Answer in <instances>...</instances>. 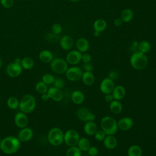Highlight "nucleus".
Returning a JSON list of instances; mask_svg holds the SVG:
<instances>
[{
	"label": "nucleus",
	"mask_w": 156,
	"mask_h": 156,
	"mask_svg": "<svg viewBox=\"0 0 156 156\" xmlns=\"http://www.w3.org/2000/svg\"><path fill=\"white\" fill-rule=\"evenodd\" d=\"M20 146L19 139L13 136L4 138L0 144L1 150L6 154H12L16 152L19 149Z\"/></svg>",
	"instance_id": "1"
},
{
	"label": "nucleus",
	"mask_w": 156,
	"mask_h": 156,
	"mask_svg": "<svg viewBox=\"0 0 156 156\" xmlns=\"http://www.w3.org/2000/svg\"><path fill=\"white\" fill-rule=\"evenodd\" d=\"M130 63L133 68L136 70L144 69L148 63V58L145 54L138 51L132 53L130 57Z\"/></svg>",
	"instance_id": "2"
},
{
	"label": "nucleus",
	"mask_w": 156,
	"mask_h": 156,
	"mask_svg": "<svg viewBox=\"0 0 156 156\" xmlns=\"http://www.w3.org/2000/svg\"><path fill=\"white\" fill-rule=\"evenodd\" d=\"M101 127L106 135H114L118 129L117 121L113 117L110 116H106L102 118Z\"/></svg>",
	"instance_id": "3"
},
{
	"label": "nucleus",
	"mask_w": 156,
	"mask_h": 156,
	"mask_svg": "<svg viewBox=\"0 0 156 156\" xmlns=\"http://www.w3.org/2000/svg\"><path fill=\"white\" fill-rule=\"evenodd\" d=\"M35 98L32 95L26 94L21 98L19 104V108L21 112L29 113L35 109Z\"/></svg>",
	"instance_id": "4"
},
{
	"label": "nucleus",
	"mask_w": 156,
	"mask_h": 156,
	"mask_svg": "<svg viewBox=\"0 0 156 156\" xmlns=\"http://www.w3.org/2000/svg\"><path fill=\"white\" fill-rule=\"evenodd\" d=\"M64 133L58 127H53L48 132V140L50 144L57 146L61 145L63 142Z\"/></svg>",
	"instance_id": "5"
},
{
	"label": "nucleus",
	"mask_w": 156,
	"mask_h": 156,
	"mask_svg": "<svg viewBox=\"0 0 156 156\" xmlns=\"http://www.w3.org/2000/svg\"><path fill=\"white\" fill-rule=\"evenodd\" d=\"M51 69L57 74L65 73L68 68V63L66 60L62 58H55L51 62Z\"/></svg>",
	"instance_id": "6"
},
{
	"label": "nucleus",
	"mask_w": 156,
	"mask_h": 156,
	"mask_svg": "<svg viewBox=\"0 0 156 156\" xmlns=\"http://www.w3.org/2000/svg\"><path fill=\"white\" fill-rule=\"evenodd\" d=\"M79 138V134L76 130L69 129L64 133L63 141L69 147L76 146L77 145Z\"/></svg>",
	"instance_id": "7"
},
{
	"label": "nucleus",
	"mask_w": 156,
	"mask_h": 156,
	"mask_svg": "<svg viewBox=\"0 0 156 156\" xmlns=\"http://www.w3.org/2000/svg\"><path fill=\"white\" fill-rule=\"evenodd\" d=\"M83 72L79 66H71L67 69L65 72L66 78L72 82H77L81 79Z\"/></svg>",
	"instance_id": "8"
},
{
	"label": "nucleus",
	"mask_w": 156,
	"mask_h": 156,
	"mask_svg": "<svg viewBox=\"0 0 156 156\" xmlns=\"http://www.w3.org/2000/svg\"><path fill=\"white\" fill-rule=\"evenodd\" d=\"M77 118L82 121L87 122L94 121L95 119V115L91 112H90L86 107H80L77 111Z\"/></svg>",
	"instance_id": "9"
},
{
	"label": "nucleus",
	"mask_w": 156,
	"mask_h": 156,
	"mask_svg": "<svg viewBox=\"0 0 156 156\" xmlns=\"http://www.w3.org/2000/svg\"><path fill=\"white\" fill-rule=\"evenodd\" d=\"M23 68L21 63L15 62L9 63L6 67V73L11 77H16L19 76L22 72Z\"/></svg>",
	"instance_id": "10"
},
{
	"label": "nucleus",
	"mask_w": 156,
	"mask_h": 156,
	"mask_svg": "<svg viewBox=\"0 0 156 156\" xmlns=\"http://www.w3.org/2000/svg\"><path fill=\"white\" fill-rule=\"evenodd\" d=\"M82 55V53L77 50H71L66 54V61L72 65H77L81 62Z\"/></svg>",
	"instance_id": "11"
},
{
	"label": "nucleus",
	"mask_w": 156,
	"mask_h": 156,
	"mask_svg": "<svg viewBox=\"0 0 156 156\" xmlns=\"http://www.w3.org/2000/svg\"><path fill=\"white\" fill-rule=\"evenodd\" d=\"M114 87H115L114 81L108 77H106L104 79L101 81L100 83V87H99L101 91L104 94L112 93Z\"/></svg>",
	"instance_id": "12"
},
{
	"label": "nucleus",
	"mask_w": 156,
	"mask_h": 156,
	"mask_svg": "<svg viewBox=\"0 0 156 156\" xmlns=\"http://www.w3.org/2000/svg\"><path fill=\"white\" fill-rule=\"evenodd\" d=\"M118 127L122 131H127L130 129L133 125V121L130 117H123L118 122Z\"/></svg>",
	"instance_id": "13"
},
{
	"label": "nucleus",
	"mask_w": 156,
	"mask_h": 156,
	"mask_svg": "<svg viewBox=\"0 0 156 156\" xmlns=\"http://www.w3.org/2000/svg\"><path fill=\"white\" fill-rule=\"evenodd\" d=\"M47 94H48L49 98L57 102L62 101L63 97V94L62 90L54 87L49 88V90H48Z\"/></svg>",
	"instance_id": "14"
},
{
	"label": "nucleus",
	"mask_w": 156,
	"mask_h": 156,
	"mask_svg": "<svg viewBox=\"0 0 156 156\" xmlns=\"http://www.w3.org/2000/svg\"><path fill=\"white\" fill-rule=\"evenodd\" d=\"M74 45V40L69 35H64L60 39V46L65 51H69Z\"/></svg>",
	"instance_id": "15"
},
{
	"label": "nucleus",
	"mask_w": 156,
	"mask_h": 156,
	"mask_svg": "<svg viewBox=\"0 0 156 156\" xmlns=\"http://www.w3.org/2000/svg\"><path fill=\"white\" fill-rule=\"evenodd\" d=\"M15 123L18 127L24 128L28 124V118L26 113L23 112L17 113L15 116Z\"/></svg>",
	"instance_id": "16"
},
{
	"label": "nucleus",
	"mask_w": 156,
	"mask_h": 156,
	"mask_svg": "<svg viewBox=\"0 0 156 156\" xmlns=\"http://www.w3.org/2000/svg\"><path fill=\"white\" fill-rule=\"evenodd\" d=\"M33 136V131L30 128L24 127L18 133V139L21 141H28Z\"/></svg>",
	"instance_id": "17"
},
{
	"label": "nucleus",
	"mask_w": 156,
	"mask_h": 156,
	"mask_svg": "<svg viewBox=\"0 0 156 156\" xmlns=\"http://www.w3.org/2000/svg\"><path fill=\"white\" fill-rule=\"evenodd\" d=\"M76 47L77 50L81 53L86 52L90 47L89 41L85 38H80L76 41Z\"/></svg>",
	"instance_id": "18"
},
{
	"label": "nucleus",
	"mask_w": 156,
	"mask_h": 156,
	"mask_svg": "<svg viewBox=\"0 0 156 156\" xmlns=\"http://www.w3.org/2000/svg\"><path fill=\"white\" fill-rule=\"evenodd\" d=\"M112 94L115 100H121L126 95V89L123 86L120 85L115 86Z\"/></svg>",
	"instance_id": "19"
},
{
	"label": "nucleus",
	"mask_w": 156,
	"mask_h": 156,
	"mask_svg": "<svg viewBox=\"0 0 156 156\" xmlns=\"http://www.w3.org/2000/svg\"><path fill=\"white\" fill-rule=\"evenodd\" d=\"M104 146L108 149H113L115 148L118 144L116 138L113 135H106L104 140H103Z\"/></svg>",
	"instance_id": "20"
},
{
	"label": "nucleus",
	"mask_w": 156,
	"mask_h": 156,
	"mask_svg": "<svg viewBox=\"0 0 156 156\" xmlns=\"http://www.w3.org/2000/svg\"><path fill=\"white\" fill-rule=\"evenodd\" d=\"M38 57L40 60L44 63H51L54 58L53 54L51 51L48 49H43L38 54Z\"/></svg>",
	"instance_id": "21"
},
{
	"label": "nucleus",
	"mask_w": 156,
	"mask_h": 156,
	"mask_svg": "<svg viewBox=\"0 0 156 156\" xmlns=\"http://www.w3.org/2000/svg\"><path fill=\"white\" fill-rule=\"evenodd\" d=\"M83 130L87 135L92 136L95 134L98 129L96 122H94V121H91L85 122V124L83 126Z\"/></svg>",
	"instance_id": "22"
},
{
	"label": "nucleus",
	"mask_w": 156,
	"mask_h": 156,
	"mask_svg": "<svg viewBox=\"0 0 156 156\" xmlns=\"http://www.w3.org/2000/svg\"><path fill=\"white\" fill-rule=\"evenodd\" d=\"M134 16V12L130 9H125L122 10L120 18L122 20L123 23H129L130 22Z\"/></svg>",
	"instance_id": "23"
},
{
	"label": "nucleus",
	"mask_w": 156,
	"mask_h": 156,
	"mask_svg": "<svg viewBox=\"0 0 156 156\" xmlns=\"http://www.w3.org/2000/svg\"><path fill=\"white\" fill-rule=\"evenodd\" d=\"M83 83L87 86L92 85L95 81V77L94 74L90 71H85L83 73L82 78Z\"/></svg>",
	"instance_id": "24"
},
{
	"label": "nucleus",
	"mask_w": 156,
	"mask_h": 156,
	"mask_svg": "<svg viewBox=\"0 0 156 156\" xmlns=\"http://www.w3.org/2000/svg\"><path fill=\"white\" fill-rule=\"evenodd\" d=\"M71 98L74 104H82L85 100V95L82 91L79 90H75L72 93Z\"/></svg>",
	"instance_id": "25"
},
{
	"label": "nucleus",
	"mask_w": 156,
	"mask_h": 156,
	"mask_svg": "<svg viewBox=\"0 0 156 156\" xmlns=\"http://www.w3.org/2000/svg\"><path fill=\"white\" fill-rule=\"evenodd\" d=\"M109 108L111 112L115 115L119 114L122 110V105L121 102L118 100H113L109 103Z\"/></svg>",
	"instance_id": "26"
},
{
	"label": "nucleus",
	"mask_w": 156,
	"mask_h": 156,
	"mask_svg": "<svg viewBox=\"0 0 156 156\" xmlns=\"http://www.w3.org/2000/svg\"><path fill=\"white\" fill-rule=\"evenodd\" d=\"M107 22L104 19L99 18L94 21L93 27L94 30L101 32L107 28Z\"/></svg>",
	"instance_id": "27"
},
{
	"label": "nucleus",
	"mask_w": 156,
	"mask_h": 156,
	"mask_svg": "<svg viewBox=\"0 0 156 156\" xmlns=\"http://www.w3.org/2000/svg\"><path fill=\"white\" fill-rule=\"evenodd\" d=\"M127 153L128 156H141L142 149L139 146L133 144L128 148Z\"/></svg>",
	"instance_id": "28"
},
{
	"label": "nucleus",
	"mask_w": 156,
	"mask_h": 156,
	"mask_svg": "<svg viewBox=\"0 0 156 156\" xmlns=\"http://www.w3.org/2000/svg\"><path fill=\"white\" fill-rule=\"evenodd\" d=\"M151 49V43L147 40H142L139 42L138 46V51L143 53L147 54L148 53Z\"/></svg>",
	"instance_id": "29"
},
{
	"label": "nucleus",
	"mask_w": 156,
	"mask_h": 156,
	"mask_svg": "<svg viewBox=\"0 0 156 156\" xmlns=\"http://www.w3.org/2000/svg\"><path fill=\"white\" fill-rule=\"evenodd\" d=\"M77 146L82 152L87 151L90 147V142L88 138L85 137H82L79 138Z\"/></svg>",
	"instance_id": "30"
},
{
	"label": "nucleus",
	"mask_w": 156,
	"mask_h": 156,
	"mask_svg": "<svg viewBox=\"0 0 156 156\" xmlns=\"http://www.w3.org/2000/svg\"><path fill=\"white\" fill-rule=\"evenodd\" d=\"M21 65L24 69H30L33 68L34 65V61L31 57H26L21 59Z\"/></svg>",
	"instance_id": "31"
},
{
	"label": "nucleus",
	"mask_w": 156,
	"mask_h": 156,
	"mask_svg": "<svg viewBox=\"0 0 156 156\" xmlns=\"http://www.w3.org/2000/svg\"><path fill=\"white\" fill-rule=\"evenodd\" d=\"M81 155H82V151L77 146L69 147L66 152V156H81Z\"/></svg>",
	"instance_id": "32"
},
{
	"label": "nucleus",
	"mask_w": 156,
	"mask_h": 156,
	"mask_svg": "<svg viewBox=\"0 0 156 156\" xmlns=\"http://www.w3.org/2000/svg\"><path fill=\"white\" fill-rule=\"evenodd\" d=\"M19 101L18 99L15 97H10L8 99L7 101V104L9 108L10 109H16L18 107H19Z\"/></svg>",
	"instance_id": "33"
},
{
	"label": "nucleus",
	"mask_w": 156,
	"mask_h": 156,
	"mask_svg": "<svg viewBox=\"0 0 156 156\" xmlns=\"http://www.w3.org/2000/svg\"><path fill=\"white\" fill-rule=\"evenodd\" d=\"M35 89L38 93L42 94L48 91V86L43 81H39L35 85Z\"/></svg>",
	"instance_id": "34"
},
{
	"label": "nucleus",
	"mask_w": 156,
	"mask_h": 156,
	"mask_svg": "<svg viewBox=\"0 0 156 156\" xmlns=\"http://www.w3.org/2000/svg\"><path fill=\"white\" fill-rule=\"evenodd\" d=\"M55 79V77L51 74H45L42 77V81L46 85L52 84Z\"/></svg>",
	"instance_id": "35"
},
{
	"label": "nucleus",
	"mask_w": 156,
	"mask_h": 156,
	"mask_svg": "<svg viewBox=\"0 0 156 156\" xmlns=\"http://www.w3.org/2000/svg\"><path fill=\"white\" fill-rule=\"evenodd\" d=\"M51 32L53 34L55 35H59L62 33V26H61L60 24L55 23H54L52 26H51Z\"/></svg>",
	"instance_id": "36"
},
{
	"label": "nucleus",
	"mask_w": 156,
	"mask_h": 156,
	"mask_svg": "<svg viewBox=\"0 0 156 156\" xmlns=\"http://www.w3.org/2000/svg\"><path fill=\"white\" fill-rule=\"evenodd\" d=\"M95 139L97 141H103V140H104L105 137L106 136V134L105 133V132L101 129V130H98L96 131V132L95 133V134L94 135Z\"/></svg>",
	"instance_id": "37"
},
{
	"label": "nucleus",
	"mask_w": 156,
	"mask_h": 156,
	"mask_svg": "<svg viewBox=\"0 0 156 156\" xmlns=\"http://www.w3.org/2000/svg\"><path fill=\"white\" fill-rule=\"evenodd\" d=\"M53 84H54V87H56V88L61 90L62 88H63L65 87V81L63 79H62L61 78H57L55 79Z\"/></svg>",
	"instance_id": "38"
},
{
	"label": "nucleus",
	"mask_w": 156,
	"mask_h": 156,
	"mask_svg": "<svg viewBox=\"0 0 156 156\" xmlns=\"http://www.w3.org/2000/svg\"><path fill=\"white\" fill-rule=\"evenodd\" d=\"M1 5L5 9H10L14 4V0H0Z\"/></svg>",
	"instance_id": "39"
},
{
	"label": "nucleus",
	"mask_w": 156,
	"mask_h": 156,
	"mask_svg": "<svg viewBox=\"0 0 156 156\" xmlns=\"http://www.w3.org/2000/svg\"><path fill=\"white\" fill-rule=\"evenodd\" d=\"M108 77L110 78V79H112V80L115 81L116 80H117L119 77V73L118 71H115V70H112L111 71L109 72L108 74Z\"/></svg>",
	"instance_id": "40"
},
{
	"label": "nucleus",
	"mask_w": 156,
	"mask_h": 156,
	"mask_svg": "<svg viewBox=\"0 0 156 156\" xmlns=\"http://www.w3.org/2000/svg\"><path fill=\"white\" fill-rule=\"evenodd\" d=\"M87 152L90 156H96L98 154V149L96 146H90Z\"/></svg>",
	"instance_id": "41"
},
{
	"label": "nucleus",
	"mask_w": 156,
	"mask_h": 156,
	"mask_svg": "<svg viewBox=\"0 0 156 156\" xmlns=\"http://www.w3.org/2000/svg\"><path fill=\"white\" fill-rule=\"evenodd\" d=\"M81 61L83 62V63H90L91 61V56L90 54L84 52L82 55V60Z\"/></svg>",
	"instance_id": "42"
},
{
	"label": "nucleus",
	"mask_w": 156,
	"mask_h": 156,
	"mask_svg": "<svg viewBox=\"0 0 156 156\" xmlns=\"http://www.w3.org/2000/svg\"><path fill=\"white\" fill-rule=\"evenodd\" d=\"M82 66L85 71L91 72L93 69V67L90 63H83Z\"/></svg>",
	"instance_id": "43"
},
{
	"label": "nucleus",
	"mask_w": 156,
	"mask_h": 156,
	"mask_svg": "<svg viewBox=\"0 0 156 156\" xmlns=\"http://www.w3.org/2000/svg\"><path fill=\"white\" fill-rule=\"evenodd\" d=\"M138 44H139V42L136 40H135L133 41L132 44H131V46H130V49H131V51L134 52L135 51H138Z\"/></svg>",
	"instance_id": "44"
},
{
	"label": "nucleus",
	"mask_w": 156,
	"mask_h": 156,
	"mask_svg": "<svg viewBox=\"0 0 156 156\" xmlns=\"http://www.w3.org/2000/svg\"><path fill=\"white\" fill-rule=\"evenodd\" d=\"M105 101L107 102H108V103H110L111 102H112L114 99L113 98V96L112 95V94L111 93H109V94H105Z\"/></svg>",
	"instance_id": "45"
},
{
	"label": "nucleus",
	"mask_w": 156,
	"mask_h": 156,
	"mask_svg": "<svg viewBox=\"0 0 156 156\" xmlns=\"http://www.w3.org/2000/svg\"><path fill=\"white\" fill-rule=\"evenodd\" d=\"M122 23H123V22H122V20L120 18V17H119V18H116L114 20V21H113L114 25H115V26H116V27H119V26H121L122 25Z\"/></svg>",
	"instance_id": "46"
},
{
	"label": "nucleus",
	"mask_w": 156,
	"mask_h": 156,
	"mask_svg": "<svg viewBox=\"0 0 156 156\" xmlns=\"http://www.w3.org/2000/svg\"><path fill=\"white\" fill-rule=\"evenodd\" d=\"M41 99L44 101H47L49 100V97L47 93H44V94H42L41 95Z\"/></svg>",
	"instance_id": "47"
},
{
	"label": "nucleus",
	"mask_w": 156,
	"mask_h": 156,
	"mask_svg": "<svg viewBox=\"0 0 156 156\" xmlns=\"http://www.w3.org/2000/svg\"><path fill=\"white\" fill-rule=\"evenodd\" d=\"M100 34H101V32L94 30L93 35H94V37H99V36H100Z\"/></svg>",
	"instance_id": "48"
},
{
	"label": "nucleus",
	"mask_w": 156,
	"mask_h": 156,
	"mask_svg": "<svg viewBox=\"0 0 156 156\" xmlns=\"http://www.w3.org/2000/svg\"><path fill=\"white\" fill-rule=\"evenodd\" d=\"M21 59H20V58H16L14 60L15 62L18 63H21Z\"/></svg>",
	"instance_id": "49"
},
{
	"label": "nucleus",
	"mask_w": 156,
	"mask_h": 156,
	"mask_svg": "<svg viewBox=\"0 0 156 156\" xmlns=\"http://www.w3.org/2000/svg\"><path fill=\"white\" fill-rule=\"evenodd\" d=\"M69 1H71V2H77L79 1L80 0H69Z\"/></svg>",
	"instance_id": "50"
},
{
	"label": "nucleus",
	"mask_w": 156,
	"mask_h": 156,
	"mask_svg": "<svg viewBox=\"0 0 156 156\" xmlns=\"http://www.w3.org/2000/svg\"><path fill=\"white\" fill-rule=\"evenodd\" d=\"M2 58H1V57L0 56V68H1V67L2 66Z\"/></svg>",
	"instance_id": "51"
},
{
	"label": "nucleus",
	"mask_w": 156,
	"mask_h": 156,
	"mask_svg": "<svg viewBox=\"0 0 156 156\" xmlns=\"http://www.w3.org/2000/svg\"><path fill=\"white\" fill-rule=\"evenodd\" d=\"M1 138H0V144H1Z\"/></svg>",
	"instance_id": "52"
},
{
	"label": "nucleus",
	"mask_w": 156,
	"mask_h": 156,
	"mask_svg": "<svg viewBox=\"0 0 156 156\" xmlns=\"http://www.w3.org/2000/svg\"><path fill=\"white\" fill-rule=\"evenodd\" d=\"M81 156H82V155H81Z\"/></svg>",
	"instance_id": "53"
}]
</instances>
